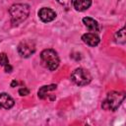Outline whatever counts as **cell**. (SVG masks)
Wrapping results in <instances>:
<instances>
[{
	"instance_id": "7",
	"label": "cell",
	"mask_w": 126,
	"mask_h": 126,
	"mask_svg": "<svg viewBox=\"0 0 126 126\" xmlns=\"http://www.w3.org/2000/svg\"><path fill=\"white\" fill-rule=\"evenodd\" d=\"M82 40L90 46H96L99 43V37L94 32H87L82 35Z\"/></svg>"
},
{
	"instance_id": "3",
	"label": "cell",
	"mask_w": 126,
	"mask_h": 126,
	"mask_svg": "<svg viewBox=\"0 0 126 126\" xmlns=\"http://www.w3.org/2000/svg\"><path fill=\"white\" fill-rule=\"evenodd\" d=\"M125 98V94L123 93H119V92H110L106 98L102 101V108L105 110H111V111H115L120 104L122 103V101Z\"/></svg>"
},
{
	"instance_id": "9",
	"label": "cell",
	"mask_w": 126,
	"mask_h": 126,
	"mask_svg": "<svg viewBox=\"0 0 126 126\" xmlns=\"http://www.w3.org/2000/svg\"><path fill=\"white\" fill-rule=\"evenodd\" d=\"M73 5L77 11H85L92 5V0H74Z\"/></svg>"
},
{
	"instance_id": "16",
	"label": "cell",
	"mask_w": 126,
	"mask_h": 126,
	"mask_svg": "<svg viewBox=\"0 0 126 126\" xmlns=\"http://www.w3.org/2000/svg\"><path fill=\"white\" fill-rule=\"evenodd\" d=\"M4 67H5V71H6V72H9V73H10V72L12 71V69H13V68H12V66H11L10 64H7V65H5Z\"/></svg>"
},
{
	"instance_id": "6",
	"label": "cell",
	"mask_w": 126,
	"mask_h": 126,
	"mask_svg": "<svg viewBox=\"0 0 126 126\" xmlns=\"http://www.w3.org/2000/svg\"><path fill=\"white\" fill-rule=\"evenodd\" d=\"M38 17L40 18V20L42 22L49 23L56 18V14L53 10H51L49 8H41L38 11Z\"/></svg>"
},
{
	"instance_id": "11",
	"label": "cell",
	"mask_w": 126,
	"mask_h": 126,
	"mask_svg": "<svg viewBox=\"0 0 126 126\" xmlns=\"http://www.w3.org/2000/svg\"><path fill=\"white\" fill-rule=\"evenodd\" d=\"M57 86L56 85H49V86H43L39 89L37 94H38V97L39 98H45L47 96V93L50 92V91H53V90H56Z\"/></svg>"
},
{
	"instance_id": "13",
	"label": "cell",
	"mask_w": 126,
	"mask_h": 126,
	"mask_svg": "<svg viewBox=\"0 0 126 126\" xmlns=\"http://www.w3.org/2000/svg\"><path fill=\"white\" fill-rule=\"evenodd\" d=\"M57 2L60 4V5H62L65 9H70L71 8V6H72V3H73V0H57Z\"/></svg>"
},
{
	"instance_id": "1",
	"label": "cell",
	"mask_w": 126,
	"mask_h": 126,
	"mask_svg": "<svg viewBox=\"0 0 126 126\" xmlns=\"http://www.w3.org/2000/svg\"><path fill=\"white\" fill-rule=\"evenodd\" d=\"M9 13L12 24L17 26L28 18L30 14V7L27 4H14L9 9Z\"/></svg>"
},
{
	"instance_id": "8",
	"label": "cell",
	"mask_w": 126,
	"mask_h": 126,
	"mask_svg": "<svg viewBox=\"0 0 126 126\" xmlns=\"http://www.w3.org/2000/svg\"><path fill=\"white\" fill-rule=\"evenodd\" d=\"M15 101L14 99L6 93H1L0 94V107L5 108V109H10L13 107Z\"/></svg>"
},
{
	"instance_id": "4",
	"label": "cell",
	"mask_w": 126,
	"mask_h": 126,
	"mask_svg": "<svg viewBox=\"0 0 126 126\" xmlns=\"http://www.w3.org/2000/svg\"><path fill=\"white\" fill-rule=\"evenodd\" d=\"M71 80L78 86H86L92 81L90 72L84 68H77L71 74Z\"/></svg>"
},
{
	"instance_id": "17",
	"label": "cell",
	"mask_w": 126,
	"mask_h": 126,
	"mask_svg": "<svg viewBox=\"0 0 126 126\" xmlns=\"http://www.w3.org/2000/svg\"><path fill=\"white\" fill-rule=\"evenodd\" d=\"M17 85H18V83H17V81H13V82L11 83V87H13V88H14L15 86H17Z\"/></svg>"
},
{
	"instance_id": "2",
	"label": "cell",
	"mask_w": 126,
	"mask_h": 126,
	"mask_svg": "<svg viewBox=\"0 0 126 126\" xmlns=\"http://www.w3.org/2000/svg\"><path fill=\"white\" fill-rule=\"evenodd\" d=\"M40 59L45 68H47L50 71H54L59 66V57L55 50L53 49H44L40 53Z\"/></svg>"
},
{
	"instance_id": "15",
	"label": "cell",
	"mask_w": 126,
	"mask_h": 126,
	"mask_svg": "<svg viewBox=\"0 0 126 126\" xmlns=\"http://www.w3.org/2000/svg\"><path fill=\"white\" fill-rule=\"evenodd\" d=\"M19 94H20L21 95H27V94H30V91H29V89H27V88H22V89L19 90Z\"/></svg>"
},
{
	"instance_id": "10",
	"label": "cell",
	"mask_w": 126,
	"mask_h": 126,
	"mask_svg": "<svg viewBox=\"0 0 126 126\" xmlns=\"http://www.w3.org/2000/svg\"><path fill=\"white\" fill-rule=\"evenodd\" d=\"M83 23L91 32H97L98 24H97V22L95 20H94V19H92L90 17H85L83 19Z\"/></svg>"
},
{
	"instance_id": "14",
	"label": "cell",
	"mask_w": 126,
	"mask_h": 126,
	"mask_svg": "<svg viewBox=\"0 0 126 126\" xmlns=\"http://www.w3.org/2000/svg\"><path fill=\"white\" fill-rule=\"evenodd\" d=\"M7 64H9V59H8L7 55L5 53H3V52L0 53V65L5 66Z\"/></svg>"
},
{
	"instance_id": "5",
	"label": "cell",
	"mask_w": 126,
	"mask_h": 126,
	"mask_svg": "<svg viewBox=\"0 0 126 126\" xmlns=\"http://www.w3.org/2000/svg\"><path fill=\"white\" fill-rule=\"evenodd\" d=\"M34 51H35V44L32 40L30 39L23 40L18 46V52L24 58L30 57L32 54L34 53Z\"/></svg>"
},
{
	"instance_id": "12",
	"label": "cell",
	"mask_w": 126,
	"mask_h": 126,
	"mask_svg": "<svg viewBox=\"0 0 126 126\" xmlns=\"http://www.w3.org/2000/svg\"><path fill=\"white\" fill-rule=\"evenodd\" d=\"M125 28H122L120 31H118L115 33V41L121 44H124L126 42V34H125Z\"/></svg>"
}]
</instances>
